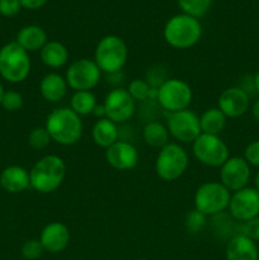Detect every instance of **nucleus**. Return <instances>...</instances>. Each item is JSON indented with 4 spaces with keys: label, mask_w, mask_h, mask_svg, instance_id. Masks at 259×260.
Masks as SVG:
<instances>
[{
    "label": "nucleus",
    "mask_w": 259,
    "mask_h": 260,
    "mask_svg": "<svg viewBox=\"0 0 259 260\" xmlns=\"http://www.w3.org/2000/svg\"><path fill=\"white\" fill-rule=\"evenodd\" d=\"M45 127L50 134L51 140L62 146L78 144L84 132L81 117L70 107L53 109L46 118Z\"/></svg>",
    "instance_id": "nucleus-1"
},
{
    "label": "nucleus",
    "mask_w": 259,
    "mask_h": 260,
    "mask_svg": "<svg viewBox=\"0 0 259 260\" xmlns=\"http://www.w3.org/2000/svg\"><path fill=\"white\" fill-rule=\"evenodd\" d=\"M66 177L62 157L48 154L38 159L29 170L30 188L41 194H50L61 187Z\"/></svg>",
    "instance_id": "nucleus-2"
},
{
    "label": "nucleus",
    "mask_w": 259,
    "mask_h": 260,
    "mask_svg": "<svg viewBox=\"0 0 259 260\" xmlns=\"http://www.w3.org/2000/svg\"><path fill=\"white\" fill-rule=\"evenodd\" d=\"M163 36L170 47L175 50H188L200 42L202 37V24L197 18L180 13L167 20Z\"/></svg>",
    "instance_id": "nucleus-3"
},
{
    "label": "nucleus",
    "mask_w": 259,
    "mask_h": 260,
    "mask_svg": "<svg viewBox=\"0 0 259 260\" xmlns=\"http://www.w3.org/2000/svg\"><path fill=\"white\" fill-rule=\"evenodd\" d=\"M128 58V48L119 36L108 35L98 41L94 48V62L102 73L114 74L122 71Z\"/></svg>",
    "instance_id": "nucleus-4"
},
{
    "label": "nucleus",
    "mask_w": 259,
    "mask_h": 260,
    "mask_svg": "<svg viewBox=\"0 0 259 260\" xmlns=\"http://www.w3.org/2000/svg\"><path fill=\"white\" fill-rule=\"evenodd\" d=\"M30 68L29 53L15 41L0 48V76L8 83L19 84L27 80Z\"/></svg>",
    "instance_id": "nucleus-5"
},
{
    "label": "nucleus",
    "mask_w": 259,
    "mask_h": 260,
    "mask_svg": "<svg viewBox=\"0 0 259 260\" xmlns=\"http://www.w3.org/2000/svg\"><path fill=\"white\" fill-rule=\"evenodd\" d=\"M189 165V156L178 142H169L159 150L155 159V173L165 182L179 179Z\"/></svg>",
    "instance_id": "nucleus-6"
},
{
    "label": "nucleus",
    "mask_w": 259,
    "mask_h": 260,
    "mask_svg": "<svg viewBox=\"0 0 259 260\" xmlns=\"http://www.w3.org/2000/svg\"><path fill=\"white\" fill-rule=\"evenodd\" d=\"M231 192L221 182H206L196 189L195 208L207 217L223 213L229 208Z\"/></svg>",
    "instance_id": "nucleus-7"
},
{
    "label": "nucleus",
    "mask_w": 259,
    "mask_h": 260,
    "mask_svg": "<svg viewBox=\"0 0 259 260\" xmlns=\"http://www.w3.org/2000/svg\"><path fill=\"white\" fill-rule=\"evenodd\" d=\"M193 99V90L187 81L178 78H168L157 88L156 102L165 112L183 111L189 108Z\"/></svg>",
    "instance_id": "nucleus-8"
},
{
    "label": "nucleus",
    "mask_w": 259,
    "mask_h": 260,
    "mask_svg": "<svg viewBox=\"0 0 259 260\" xmlns=\"http://www.w3.org/2000/svg\"><path fill=\"white\" fill-rule=\"evenodd\" d=\"M193 156L208 168H221L230 157L228 145L220 136L201 134L192 142Z\"/></svg>",
    "instance_id": "nucleus-9"
},
{
    "label": "nucleus",
    "mask_w": 259,
    "mask_h": 260,
    "mask_svg": "<svg viewBox=\"0 0 259 260\" xmlns=\"http://www.w3.org/2000/svg\"><path fill=\"white\" fill-rule=\"evenodd\" d=\"M102 71L94 60L79 58L69 65L65 73V80L69 88L74 91L89 90L91 91L102 79Z\"/></svg>",
    "instance_id": "nucleus-10"
},
{
    "label": "nucleus",
    "mask_w": 259,
    "mask_h": 260,
    "mask_svg": "<svg viewBox=\"0 0 259 260\" xmlns=\"http://www.w3.org/2000/svg\"><path fill=\"white\" fill-rule=\"evenodd\" d=\"M165 124L170 137L175 139L180 144H192L202 134L200 117L189 108L169 113Z\"/></svg>",
    "instance_id": "nucleus-11"
},
{
    "label": "nucleus",
    "mask_w": 259,
    "mask_h": 260,
    "mask_svg": "<svg viewBox=\"0 0 259 260\" xmlns=\"http://www.w3.org/2000/svg\"><path fill=\"white\" fill-rule=\"evenodd\" d=\"M103 106L106 118L111 119L117 124L126 123L134 117L136 111V102L124 88L112 89L104 98Z\"/></svg>",
    "instance_id": "nucleus-12"
},
{
    "label": "nucleus",
    "mask_w": 259,
    "mask_h": 260,
    "mask_svg": "<svg viewBox=\"0 0 259 260\" xmlns=\"http://www.w3.org/2000/svg\"><path fill=\"white\" fill-rule=\"evenodd\" d=\"M229 215L239 223L259 216V192L254 187H245L231 193Z\"/></svg>",
    "instance_id": "nucleus-13"
},
{
    "label": "nucleus",
    "mask_w": 259,
    "mask_h": 260,
    "mask_svg": "<svg viewBox=\"0 0 259 260\" xmlns=\"http://www.w3.org/2000/svg\"><path fill=\"white\" fill-rule=\"evenodd\" d=\"M250 168L243 156H230L220 168V182L231 193L243 189L250 180Z\"/></svg>",
    "instance_id": "nucleus-14"
},
{
    "label": "nucleus",
    "mask_w": 259,
    "mask_h": 260,
    "mask_svg": "<svg viewBox=\"0 0 259 260\" xmlns=\"http://www.w3.org/2000/svg\"><path fill=\"white\" fill-rule=\"evenodd\" d=\"M106 161L111 168L121 172L132 170L139 164L140 155L136 146L130 141L118 140L116 144L106 149Z\"/></svg>",
    "instance_id": "nucleus-15"
},
{
    "label": "nucleus",
    "mask_w": 259,
    "mask_h": 260,
    "mask_svg": "<svg viewBox=\"0 0 259 260\" xmlns=\"http://www.w3.org/2000/svg\"><path fill=\"white\" fill-rule=\"evenodd\" d=\"M250 107V98L238 85L229 86L221 91L217 99V108L226 116V118H239L248 112Z\"/></svg>",
    "instance_id": "nucleus-16"
},
{
    "label": "nucleus",
    "mask_w": 259,
    "mask_h": 260,
    "mask_svg": "<svg viewBox=\"0 0 259 260\" xmlns=\"http://www.w3.org/2000/svg\"><path fill=\"white\" fill-rule=\"evenodd\" d=\"M70 238V230L68 226L58 221H53L42 229L38 240L42 244L46 253L57 254L68 248Z\"/></svg>",
    "instance_id": "nucleus-17"
},
{
    "label": "nucleus",
    "mask_w": 259,
    "mask_h": 260,
    "mask_svg": "<svg viewBox=\"0 0 259 260\" xmlns=\"http://www.w3.org/2000/svg\"><path fill=\"white\" fill-rule=\"evenodd\" d=\"M0 187L10 194H19L30 188L29 172L19 165H9L0 173Z\"/></svg>",
    "instance_id": "nucleus-18"
},
{
    "label": "nucleus",
    "mask_w": 259,
    "mask_h": 260,
    "mask_svg": "<svg viewBox=\"0 0 259 260\" xmlns=\"http://www.w3.org/2000/svg\"><path fill=\"white\" fill-rule=\"evenodd\" d=\"M225 256L226 260H259V249L255 241L236 234L226 244Z\"/></svg>",
    "instance_id": "nucleus-19"
},
{
    "label": "nucleus",
    "mask_w": 259,
    "mask_h": 260,
    "mask_svg": "<svg viewBox=\"0 0 259 260\" xmlns=\"http://www.w3.org/2000/svg\"><path fill=\"white\" fill-rule=\"evenodd\" d=\"M69 85L65 76L57 73H48L41 79L40 94L48 103H58L66 96Z\"/></svg>",
    "instance_id": "nucleus-20"
},
{
    "label": "nucleus",
    "mask_w": 259,
    "mask_h": 260,
    "mask_svg": "<svg viewBox=\"0 0 259 260\" xmlns=\"http://www.w3.org/2000/svg\"><path fill=\"white\" fill-rule=\"evenodd\" d=\"M15 42L24 48L28 53L37 52L42 50L43 46L48 42V37L46 30L37 24H28L20 28L17 33Z\"/></svg>",
    "instance_id": "nucleus-21"
},
{
    "label": "nucleus",
    "mask_w": 259,
    "mask_h": 260,
    "mask_svg": "<svg viewBox=\"0 0 259 260\" xmlns=\"http://www.w3.org/2000/svg\"><path fill=\"white\" fill-rule=\"evenodd\" d=\"M91 139L96 146L108 149L119 140L118 124L108 118L98 119L91 128Z\"/></svg>",
    "instance_id": "nucleus-22"
},
{
    "label": "nucleus",
    "mask_w": 259,
    "mask_h": 260,
    "mask_svg": "<svg viewBox=\"0 0 259 260\" xmlns=\"http://www.w3.org/2000/svg\"><path fill=\"white\" fill-rule=\"evenodd\" d=\"M40 57L43 65L47 68L60 69L69 62L70 52L68 47L60 41H48L40 51Z\"/></svg>",
    "instance_id": "nucleus-23"
},
{
    "label": "nucleus",
    "mask_w": 259,
    "mask_h": 260,
    "mask_svg": "<svg viewBox=\"0 0 259 260\" xmlns=\"http://www.w3.org/2000/svg\"><path fill=\"white\" fill-rule=\"evenodd\" d=\"M142 139L146 145L160 150L169 144L170 134L167 124L159 121H150L142 128Z\"/></svg>",
    "instance_id": "nucleus-24"
},
{
    "label": "nucleus",
    "mask_w": 259,
    "mask_h": 260,
    "mask_svg": "<svg viewBox=\"0 0 259 260\" xmlns=\"http://www.w3.org/2000/svg\"><path fill=\"white\" fill-rule=\"evenodd\" d=\"M226 121H228L226 116L217 107L207 108L206 111H203V113L200 117L201 132L218 136L225 128Z\"/></svg>",
    "instance_id": "nucleus-25"
},
{
    "label": "nucleus",
    "mask_w": 259,
    "mask_h": 260,
    "mask_svg": "<svg viewBox=\"0 0 259 260\" xmlns=\"http://www.w3.org/2000/svg\"><path fill=\"white\" fill-rule=\"evenodd\" d=\"M96 104L95 95L89 90L74 91L70 98V108L80 117L93 114Z\"/></svg>",
    "instance_id": "nucleus-26"
},
{
    "label": "nucleus",
    "mask_w": 259,
    "mask_h": 260,
    "mask_svg": "<svg viewBox=\"0 0 259 260\" xmlns=\"http://www.w3.org/2000/svg\"><path fill=\"white\" fill-rule=\"evenodd\" d=\"M127 91L135 102L156 101L157 88H152L145 79H132L127 86Z\"/></svg>",
    "instance_id": "nucleus-27"
},
{
    "label": "nucleus",
    "mask_w": 259,
    "mask_h": 260,
    "mask_svg": "<svg viewBox=\"0 0 259 260\" xmlns=\"http://www.w3.org/2000/svg\"><path fill=\"white\" fill-rule=\"evenodd\" d=\"M177 3L182 13L197 19L207 14L212 5V0H177Z\"/></svg>",
    "instance_id": "nucleus-28"
},
{
    "label": "nucleus",
    "mask_w": 259,
    "mask_h": 260,
    "mask_svg": "<svg viewBox=\"0 0 259 260\" xmlns=\"http://www.w3.org/2000/svg\"><path fill=\"white\" fill-rule=\"evenodd\" d=\"M206 225H207V216L203 215L202 212L197 211L196 208H193L192 211H189L185 215L184 228L190 235H197V234L202 233Z\"/></svg>",
    "instance_id": "nucleus-29"
},
{
    "label": "nucleus",
    "mask_w": 259,
    "mask_h": 260,
    "mask_svg": "<svg viewBox=\"0 0 259 260\" xmlns=\"http://www.w3.org/2000/svg\"><path fill=\"white\" fill-rule=\"evenodd\" d=\"M52 142L46 127H35L28 135V144L33 150H45Z\"/></svg>",
    "instance_id": "nucleus-30"
},
{
    "label": "nucleus",
    "mask_w": 259,
    "mask_h": 260,
    "mask_svg": "<svg viewBox=\"0 0 259 260\" xmlns=\"http://www.w3.org/2000/svg\"><path fill=\"white\" fill-rule=\"evenodd\" d=\"M23 104H24V99H23V95L19 91L5 90L0 106L7 112H18L22 109Z\"/></svg>",
    "instance_id": "nucleus-31"
},
{
    "label": "nucleus",
    "mask_w": 259,
    "mask_h": 260,
    "mask_svg": "<svg viewBox=\"0 0 259 260\" xmlns=\"http://www.w3.org/2000/svg\"><path fill=\"white\" fill-rule=\"evenodd\" d=\"M45 253L42 244L38 239H29L24 241V244L20 248V254L25 260H37Z\"/></svg>",
    "instance_id": "nucleus-32"
},
{
    "label": "nucleus",
    "mask_w": 259,
    "mask_h": 260,
    "mask_svg": "<svg viewBox=\"0 0 259 260\" xmlns=\"http://www.w3.org/2000/svg\"><path fill=\"white\" fill-rule=\"evenodd\" d=\"M239 234H243V235L251 239V240L255 241V243L259 241V216L246 221V222L240 223Z\"/></svg>",
    "instance_id": "nucleus-33"
},
{
    "label": "nucleus",
    "mask_w": 259,
    "mask_h": 260,
    "mask_svg": "<svg viewBox=\"0 0 259 260\" xmlns=\"http://www.w3.org/2000/svg\"><path fill=\"white\" fill-rule=\"evenodd\" d=\"M244 159L250 167L259 168V140L251 141L244 150Z\"/></svg>",
    "instance_id": "nucleus-34"
},
{
    "label": "nucleus",
    "mask_w": 259,
    "mask_h": 260,
    "mask_svg": "<svg viewBox=\"0 0 259 260\" xmlns=\"http://www.w3.org/2000/svg\"><path fill=\"white\" fill-rule=\"evenodd\" d=\"M22 9L19 0H0V15L3 17H14Z\"/></svg>",
    "instance_id": "nucleus-35"
},
{
    "label": "nucleus",
    "mask_w": 259,
    "mask_h": 260,
    "mask_svg": "<svg viewBox=\"0 0 259 260\" xmlns=\"http://www.w3.org/2000/svg\"><path fill=\"white\" fill-rule=\"evenodd\" d=\"M167 79L168 78L165 76L164 70H163L160 66H156V68H152L151 70L147 71L145 80H146L147 83L150 84V86H152V88H159Z\"/></svg>",
    "instance_id": "nucleus-36"
},
{
    "label": "nucleus",
    "mask_w": 259,
    "mask_h": 260,
    "mask_svg": "<svg viewBox=\"0 0 259 260\" xmlns=\"http://www.w3.org/2000/svg\"><path fill=\"white\" fill-rule=\"evenodd\" d=\"M238 86L239 88L243 89V90L248 94L249 98L256 95L255 85H254V76H250V75L244 76L243 80H241V83H240V85H238Z\"/></svg>",
    "instance_id": "nucleus-37"
},
{
    "label": "nucleus",
    "mask_w": 259,
    "mask_h": 260,
    "mask_svg": "<svg viewBox=\"0 0 259 260\" xmlns=\"http://www.w3.org/2000/svg\"><path fill=\"white\" fill-rule=\"evenodd\" d=\"M22 8L28 10H37L41 9L42 7H45L47 4L48 0H19Z\"/></svg>",
    "instance_id": "nucleus-38"
},
{
    "label": "nucleus",
    "mask_w": 259,
    "mask_h": 260,
    "mask_svg": "<svg viewBox=\"0 0 259 260\" xmlns=\"http://www.w3.org/2000/svg\"><path fill=\"white\" fill-rule=\"evenodd\" d=\"M93 114H94V116H95L98 119L106 118V111H104L103 103H102V104H96L95 109H94V112H93Z\"/></svg>",
    "instance_id": "nucleus-39"
},
{
    "label": "nucleus",
    "mask_w": 259,
    "mask_h": 260,
    "mask_svg": "<svg viewBox=\"0 0 259 260\" xmlns=\"http://www.w3.org/2000/svg\"><path fill=\"white\" fill-rule=\"evenodd\" d=\"M251 114H253V117L256 121H259V98L251 106Z\"/></svg>",
    "instance_id": "nucleus-40"
},
{
    "label": "nucleus",
    "mask_w": 259,
    "mask_h": 260,
    "mask_svg": "<svg viewBox=\"0 0 259 260\" xmlns=\"http://www.w3.org/2000/svg\"><path fill=\"white\" fill-rule=\"evenodd\" d=\"M254 85H255L256 95L259 96V70L256 71V73H255V75H254Z\"/></svg>",
    "instance_id": "nucleus-41"
},
{
    "label": "nucleus",
    "mask_w": 259,
    "mask_h": 260,
    "mask_svg": "<svg viewBox=\"0 0 259 260\" xmlns=\"http://www.w3.org/2000/svg\"><path fill=\"white\" fill-rule=\"evenodd\" d=\"M254 188L259 192V170L256 172L255 177H254Z\"/></svg>",
    "instance_id": "nucleus-42"
},
{
    "label": "nucleus",
    "mask_w": 259,
    "mask_h": 260,
    "mask_svg": "<svg viewBox=\"0 0 259 260\" xmlns=\"http://www.w3.org/2000/svg\"><path fill=\"white\" fill-rule=\"evenodd\" d=\"M5 90H4V86H3V84L0 83V104H2V101H3V95H4Z\"/></svg>",
    "instance_id": "nucleus-43"
},
{
    "label": "nucleus",
    "mask_w": 259,
    "mask_h": 260,
    "mask_svg": "<svg viewBox=\"0 0 259 260\" xmlns=\"http://www.w3.org/2000/svg\"><path fill=\"white\" fill-rule=\"evenodd\" d=\"M137 260H150V259H145V258H142V259H137Z\"/></svg>",
    "instance_id": "nucleus-44"
}]
</instances>
